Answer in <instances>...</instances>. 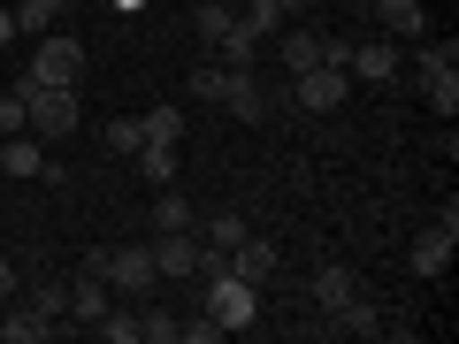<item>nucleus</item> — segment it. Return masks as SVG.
I'll list each match as a JSON object with an SVG mask.
<instances>
[{
    "label": "nucleus",
    "instance_id": "bb28decb",
    "mask_svg": "<svg viewBox=\"0 0 459 344\" xmlns=\"http://www.w3.org/2000/svg\"><path fill=\"white\" fill-rule=\"evenodd\" d=\"M62 298H69V283H54V276H47V283H31V306H39V314H54V322H62Z\"/></svg>",
    "mask_w": 459,
    "mask_h": 344
},
{
    "label": "nucleus",
    "instance_id": "a211bd4d",
    "mask_svg": "<svg viewBox=\"0 0 459 344\" xmlns=\"http://www.w3.org/2000/svg\"><path fill=\"white\" fill-rule=\"evenodd\" d=\"M352 291H360V276H352V268H337V261L314 268V306H322V322H329V314H337Z\"/></svg>",
    "mask_w": 459,
    "mask_h": 344
},
{
    "label": "nucleus",
    "instance_id": "0eeeda50",
    "mask_svg": "<svg viewBox=\"0 0 459 344\" xmlns=\"http://www.w3.org/2000/svg\"><path fill=\"white\" fill-rule=\"evenodd\" d=\"M214 108H230L238 123H268V115H276V92H268L253 69H222V84H214Z\"/></svg>",
    "mask_w": 459,
    "mask_h": 344
},
{
    "label": "nucleus",
    "instance_id": "c85d7f7f",
    "mask_svg": "<svg viewBox=\"0 0 459 344\" xmlns=\"http://www.w3.org/2000/svg\"><path fill=\"white\" fill-rule=\"evenodd\" d=\"M23 131V92H0V138Z\"/></svg>",
    "mask_w": 459,
    "mask_h": 344
},
{
    "label": "nucleus",
    "instance_id": "a878e982",
    "mask_svg": "<svg viewBox=\"0 0 459 344\" xmlns=\"http://www.w3.org/2000/svg\"><path fill=\"white\" fill-rule=\"evenodd\" d=\"M246 229H253L246 214H214V222H207V245H214V253H230L238 237H246Z\"/></svg>",
    "mask_w": 459,
    "mask_h": 344
},
{
    "label": "nucleus",
    "instance_id": "20e7f679",
    "mask_svg": "<svg viewBox=\"0 0 459 344\" xmlns=\"http://www.w3.org/2000/svg\"><path fill=\"white\" fill-rule=\"evenodd\" d=\"M421 99H429V115H444V123L459 115V47L452 39H444V47H421Z\"/></svg>",
    "mask_w": 459,
    "mask_h": 344
},
{
    "label": "nucleus",
    "instance_id": "9b49d317",
    "mask_svg": "<svg viewBox=\"0 0 459 344\" xmlns=\"http://www.w3.org/2000/svg\"><path fill=\"white\" fill-rule=\"evenodd\" d=\"M352 77H368V84H398V69H406V54H398V39H352Z\"/></svg>",
    "mask_w": 459,
    "mask_h": 344
},
{
    "label": "nucleus",
    "instance_id": "b1692460",
    "mask_svg": "<svg viewBox=\"0 0 459 344\" xmlns=\"http://www.w3.org/2000/svg\"><path fill=\"white\" fill-rule=\"evenodd\" d=\"M153 229H192V199H177V184H161L153 199Z\"/></svg>",
    "mask_w": 459,
    "mask_h": 344
},
{
    "label": "nucleus",
    "instance_id": "f8f14e48",
    "mask_svg": "<svg viewBox=\"0 0 459 344\" xmlns=\"http://www.w3.org/2000/svg\"><path fill=\"white\" fill-rule=\"evenodd\" d=\"M322 54H329V31H307V23H283L276 31V62L291 69V77L299 69H322Z\"/></svg>",
    "mask_w": 459,
    "mask_h": 344
},
{
    "label": "nucleus",
    "instance_id": "39448f33",
    "mask_svg": "<svg viewBox=\"0 0 459 344\" xmlns=\"http://www.w3.org/2000/svg\"><path fill=\"white\" fill-rule=\"evenodd\" d=\"M344 92H352V77H344V69H299L291 84H283V108H307V115H337L344 108Z\"/></svg>",
    "mask_w": 459,
    "mask_h": 344
},
{
    "label": "nucleus",
    "instance_id": "9d476101",
    "mask_svg": "<svg viewBox=\"0 0 459 344\" xmlns=\"http://www.w3.org/2000/svg\"><path fill=\"white\" fill-rule=\"evenodd\" d=\"M276 261H283V253L268 245V237H253V229H246V237H238V245L222 253V268H230V276H238V283H253V291H261V283L276 276Z\"/></svg>",
    "mask_w": 459,
    "mask_h": 344
},
{
    "label": "nucleus",
    "instance_id": "2eb2a0df",
    "mask_svg": "<svg viewBox=\"0 0 459 344\" xmlns=\"http://www.w3.org/2000/svg\"><path fill=\"white\" fill-rule=\"evenodd\" d=\"M0 168H8V176H47V146H39L31 131H16V138H0Z\"/></svg>",
    "mask_w": 459,
    "mask_h": 344
},
{
    "label": "nucleus",
    "instance_id": "7c9ffc66",
    "mask_svg": "<svg viewBox=\"0 0 459 344\" xmlns=\"http://www.w3.org/2000/svg\"><path fill=\"white\" fill-rule=\"evenodd\" d=\"M283 16H314V8H322V0H276Z\"/></svg>",
    "mask_w": 459,
    "mask_h": 344
},
{
    "label": "nucleus",
    "instance_id": "7ed1b4c3",
    "mask_svg": "<svg viewBox=\"0 0 459 344\" xmlns=\"http://www.w3.org/2000/svg\"><path fill=\"white\" fill-rule=\"evenodd\" d=\"M16 92H23V131L31 138H69L77 131V84H23L16 77Z\"/></svg>",
    "mask_w": 459,
    "mask_h": 344
},
{
    "label": "nucleus",
    "instance_id": "4468645a",
    "mask_svg": "<svg viewBox=\"0 0 459 344\" xmlns=\"http://www.w3.org/2000/svg\"><path fill=\"white\" fill-rule=\"evenodd\" d=\"M368 16H376V23H383L391 39H421V31H429L421 0H368Z\"/></svg>",
    "mask_w": 459,
    "mask_h": 344
},
{
    "label": "nucleus",
    "instance_id": "c756f323",
    "mask_svg": "<svg viewBox=\"0 0 459 344\" xmlns=\"http://www.w3.org/2000/svg\"><path fill=\"white\" fill-rule=\"evenodd\" d=\"M16 298V261H0V306Z\"/></svg>",
    "mask_w": 459,
    "mask_h": 344
},
{
    "label": "nucleus",
    "instance_id": "5701e85b",
    "mask_svg": "<svg viewBox=\"0 0 459 344\" xmlns=\"http://www.w3.org/2000/svg\"><path fill=\"white\" fill-rule=\"evenodd\" d=\"M230 23H238V8H230V0H199V39H207V47H222Z\"/></svg>",
    "mask_w": 459,
    "mask_h": 344
},
{
    "label": "nucleus",
    "instance_id": "6e6552de",
    "mask_svg": "<svg viewBox=\"0 0 459 344\" xmlns=\"http://www.w3.org/2000/svg\"><path fill=\"white\" fill-rule=\"evenodd\" d=\"M153 268L161 276H177V283H192L199 276V229H153Z\"/></svg>",
    "mask_w": 459,
    "mask_h": 344
},
{
    "label": "nucleus",
    "instance_id": "dca6fc26",
    "mask_svg": "<svg viewBox=\"0 0 459 344\" xmlns=\"http://www.w3.org/2000/svg\"><path fill=\"white\" fill-rule=\"evenodd\" d=\"M329 329H344V337H383V306L368 291H352L337 314H329Z\"/></svg>",
    "mask_w": 459,
    "mask_h": 344
},
{
    "label": "nucleus",
    "instance_id": "cd10ccee",
    "mask_svg": "<svg viewBox=\"0 0 459 344\" xmlns=\"http://www.w3.org/2000/svg\"><path fill=\"white\" fill-rule=\"evenodd\" d=\"M214 84H222V62H199L192 69V99H207V108H214Z\"/></svg>",
    "mask_w": 459,
    "mask_h": 344
},
{
    "label": "nucleus",
    "instance_id": "393cba45",
    "mask_svg": "<svg viewBox=\"0 0 459 344\" xmlns=\"http://www.w3.org/2000/svg\"><path fill=\"white\" fill-rule=\"evenodd\" d=\"M100 146H108V153H123V161H131V153H138V123H131V115H115L108 131H100Z\"/></svg>",
    "mask_w": 459,
    "mask_h": 344
},
{
    "label": "nucleus",
    "instance_id": "f03ea898",
    "mask_svg": "<svg viewBox=\"0 0 459 344\" xmlns=\"http://www.w3.org/2000/svg\"><path fill=\"white\" fill-rule=\"evenodd\" d=\"M199 314H207L222 337H238V329H253V314H261V291H253V283H238L230 268H214V276L199 283Z\"/></svg>",
    "mask_w": 459,
    "mask_h": 344
},
{
    "label": "nucleus",
    "instance_id": "2f4dec72",
    "mask_svg": "<svg viewBox=\"0 0 459 344\" xmlns=\"http://www.w3.org/2000/svg\"><path fill=\"white\" fill-rule=\"evenodd\" d=\"M8 39H16V8H0V47H8Z\"/></svg>",
    "mask_w": 459,
    "mask_h": 344
},
{
    "label": "nucleus",
    "instance_id": "473e14b6",
    "mask_svg": "<svg viewBox=\"0 0 459 344\" xmlns=\"http://www.w3.org/2000/svg\"><path fill=\"white\" fill-rule=\"evenodd\" d=\"M352 8H368V0H352Z\"/></svg>",
    "mask_w": 459,
    "mask_h": 344
},
{
    "label": "nucleus",
    "instance_id": "6ab92c4d",
    "mask_svg": "<svg viewBox=\"0 0 459 344\" xmlns=\"http://www.w3.org/2000/svg\"><path fill=\"white\" fill-rule=\"evenodd\" d=\"M177 138H184V108H177V99L138 115V146H177Z\"/></svg>",
    "mask_w": 459,
    "mask_h": 344
},
{
    "label": "nucleus",
    "instance_id": "f3484780",
    "mask_svg": "<svg viewBox=\"0 0 459 344\" xmlns=\"http://www.w3.org/2000/svg\"><path fill=\"white\" fill-rule=\"evenodd\" d=\"M452 229H429V237H413V253H406V268L413 276H444V268H452Z\"/></svg>",
    "mask_w": 459,
    "mask_h": 344
},
{
    "label": "nucleus",
    "instance_id": "ddd939ff",
    "mask_svg": "<svg viewBox=\"0 0 459 344\" xmlns=\"http://www.w3.org/2000/svg\"><path fill=\"white\" fill-rule=\"evenodd\" d=\"M47 337H62V322H54V314H39L31 298L0 314V344H47Z\"/></svg>",
    "mask_w": 459,
    "mask_h": 344
},
{
    "label": "nucleus",
    "instance_id": "423d86ee",
    "mask_svg": "<svg viewBox=\"0 0 459 344\" xmlns=\"http://www.w3.org/2000/svg\"><path fill=\"white\" fill-rule=\"evenodd\" d=\"M84 77V47L77 39H62V31H47L31 47V69H23V84H77Z\"/></svg>",
    "mask_w": 459,
    "mask_h": 344
},
{
    "label": "nucleus",
    "instance_id": "f257e3e1",
    "mask_svg": "<svg viewBox=\"0 0 459 344\" xmlns=\"http://www.w3.org/2000/svg\"><path fill=\"white\" fill-rule=\"evenodd\" d=\"M77 268L108 276V291H123V298H153V291H161V268H153L146 245H92Z\"/></svg>",
    "mask_w": 459,
    "mask_h": 344
},
{
    "label": "nucleus",
    "instance_id": "412c9836",
    "mask_svg": "<svg viewBox=\"0 0 459 344\" xmlns=\"http://www.w3.org/2000/svg\"><path fill=\"white\" fill-rule=\"evenodd\" d=\"M177 322H184V314H169V306H153V298H138V344H177Z\"/></svg>",
    "mask_w": 459,
    "mask_h": 344
},
{
    "label": "nucleus",
    "instance_id": "1a4fd4ad",
    "mask_svg": "<svg viewBox=\"0 0 459 344\" xmlns=\"http://www.w3.org/2000/svg\"><path fill=\"white\" fill-rule=\"evenodd\" d=\"M115 306V291H108V276H92V268H77L69 276V298H62V322H77V329H92L100 314Z\"/></svg>",
    "mask_w": 459,
    "mask_h": 344
},
{
    "label": "nucleus",
    "instance_id": "4be33fe9",
    "mask_svg": "<svg viewBox=\"0 0 459 344\" xmlns=\"http://www.w3.org/2000/svg\"><path fill=\"white\" fill-rule=\"evenodd\" d=\"M131 161H138V176H146L153 192H161V184H177V146H138Z\"/></svg>",
    "mask_w": 459,
    "mask_h": 344
},
{
    "label": "nucleus",
    "instance_id": "aec40b11",
    "mask_svg": "<svg viewBox=\"0 0 459 344\" xmlns=\"http://www.w3.org/2000/svg\"><path fill=\"white\" fill-rule=\"evenodd\" d=\"M54 16H69V0H16V31L23 39H47Z\"/></svg>",
    "mask_w": 459,
    "mask_h": 344
}]
</instances>
